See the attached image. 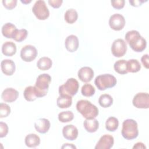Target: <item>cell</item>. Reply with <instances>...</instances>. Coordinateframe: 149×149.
<instances>
[{"mask_svg": "<svg viewBox=\"0 0 149 149\" xmlns=\"http://www.w3.org/2000/svg\"><path fill=\"white\" fill-rule=\"evenodd\" d=\"M17 2V1L16 0H3L2 1V3L6 9L12 10L16 7Z\"/></svg>", "mask_w": 149, "mask_h": 149, "instance_id": "e575fe53", "label": "cell"}, {"mask_svg": "<svg viewBox=\"0 0 149 149\" xmlns=\"http://www.w3.org/2000/svg\"><path fill=\"white\" fill-rule=\"evenodd\" d=\"M19 96V92L13 88H5L1 94L2 99L6 102H12L16 101Z\"/></svg>", "mask_w": 149, "mask_h": 149, "instance_id": "2e32d148", "label": "cell"}, {"mask_svg": "<svg viewBox=\"0 0 149 149\" xmlns=\"http://www.w3.org/2000/svg\"><path fill=\"white\" fill-rule=\"evenodd\" d=\"M79 88L78 81L74 78H69L62 85L59 87V95H68L71 97L76 94Z\"/></svg>", "mask_w": 149, "mask_h": 149, "instance_id": "8992f818", "label": "cell"}, {"mask_svg": "<svg viewBox=\"0 0 149 149\" xmlns=\"http://www.w3.org/2000/svg\"><path fill=\"white\" fill-rule=\"evenodd\" d=\"M110 27L115 31H120L125 25V19L123 15L119 13H115L111 16L109 20Z\"/></svg>", "mask_w": 149, "mask_h": 149, "instance_id": "8fae6325", "label": "cell"}, {"mask_svg": "<svg viewBox=\"0 0 149 149\" xmlns=\"http://www.w3.org/2000/svg\"><path fill=\"white\" fill-rule=\"evenodd\" d=\"M84 127L89 133L95 132L99 127V122L95 119H86L83 123Z\"/></svg>", "mask_w": 149, "mask_h": 149, "instance_id": "7402d4cb", "label": "cell"}, {"mask_svg": "<svg viewBox=\"0 0 149 149\" xmlns=\"http://www.w3.org/2000/svg\"><path fill=\"white\" fill-rule=\"evenodd\" d=\"M16 27L11 23H6L2 27V34L7 38H12Z\"/></svg>", "mask_w": 149, "mask_h": 149, "instance_id": "603a6c76", "label": "cell"}, {"mask_svg": "<svg viewBox=\"0 0 149 149\" xmlns=\"http://www.w3.org/2000/svg\"><path fill=\"white\" fill-rule=\"evenodd\" d=\"M10 113V107L5 103L0 104V118H5L8 116Z\"/></svg>", "mask_w": 149, "mask_h": 149, "instance_id": "836d02e7", "label": "cell"}, {"mask_svg": "<svg viewBox=\"0 0 149 149\" xmlns=\"http://www.w3.org/2000/svg\"><path fill=\"white\" fill-rule=\"evenodd\" d=\"M94 75L93 70L88 66H84L80 68L77 73L79 79L83 82L87 83L90 81Z\"/></svg>", "mask_w": 149, "mask_h": 149, "instance_id": "4fadbf2b", "label": "cell"}, {"mask_svg": "<svg viewBox=\"0 0 149 149\" xmlns=\"http://www.w3.org/2000/svg\"><path fill=\"white\" fill-rule=\"evenodd\" d=\"M79 40L76 36L72 34L66 37L65 41L66 49L70 52H75L79 47Z\"/></svg>", "mask_w": 149, "mask_h": 149, "instance_id": "9a60e30c", "label": "cell"}, {"mask_svg": "<svg viewBox=\"0 0 149 149\" xmlns=\"http://www.w3.org/2000/svg\"><path fill=\"white\" fill-rule=\"evenodd\" d=\"M51 126L50 122L46 118H40L34 123L36 130L40 133L44 134L48 132Z\"/></svg>", "mask_w": 149, "mask_h": 149, "instance_id": "ac0fdd59", "label": "cell"}, {"mask_svg": "<svg viewBox=\"0 0 149 149\" xmlns=\"http://www.w3.org/2000/svg\"><path fill=\"white\" fill-rule=\"evenodd\" d=\"M38 54L36 48L31 45L24 46L20 51V57L23 61L30 62L34 60Z\"/></svg>", "mask_w": 149, "mask_h": 149, "instance_id": "9c48e42d", "label": "cell"}, {"mask_svg": "<svg viewBox=\"0 0 149 149\" xmlns=\"http://www.w3.org/2000/svg\"><path fill=\"white\" fill-rule=\"evenodd\" d=\"M141 61L144 66V68L146 69H148L149 65H148V54H144L142 56L141 58Z\"/></svg>", "mask_w": 149, "mask_h": 149, "instance_id": "f35d334b", "label": "cell"}, {"mask_svg": "<svg viewBox=\"0 0 149 149\" xmlns=\"http://www.w3.org/2000/svg\"><path fill=\"white\" fill-rule=\"evenodd\" d=\"M76 148V146L73 145L72 144H69V143H65L63 144V146L62 147V148Z\"/></svg>", "mask_w": 149, "mask_h": 149, "instance_id": "b9f144b4", "label": "cell"}, {"mask_svg": "<svg viewBox=\"0 0 149 149\" xmlns=\"http://www.w3.org/2000/svg\"><path fill=\"white\" fill-rule=\"evenodd\" d=\"M114 143L113 137L110 134L102 136L96 146L95 149H110L113 147Z\"/></svg>", "mask_w": 149, "mask_h": 149, "instance_id": "7c38bea8", "label": "cell"}, {"mask_svg": "<svg viewBox=\"0 0 149 149\" xmlns=\"http://www.w3.org/2000/svg\"><path fill=\"white\" fill-rule=\"evenodd\" d=\"M16 45L12 41L5 42L2 46V54L7 56H12L16 52Z\"/></svg>", "mask_w": 149, "mask_h": 149, "instance_id": "d6986e66", "label": "cell"}, {"mask_svg": "<svg viewBox=\"0 0 149 149\" xmlns=\"http://www.w3.org/2000/svg\"><path fill=\"white\" fill-rule=\"evenodd\" d=\"M58 119L61 122L66 123L72 121L74 118V114L70 111H63L58 114Z\"/></svg>", "mask_w": 149, "mask_h": 149, "instance_id": "4dcf8cb0", "label": "cell"}, {"mask_svg": "<svg viewBox=\"0 0 149 149\" xmlns=\"http://www.w3.org/2000/svg\"><path fill=\"white\" fill-rule=\"evenodd\" d=\"M113 68L116 72L120 74H125L128 73L127 70V61L125 59L117 61L114 63Z\"/></svg>", "mask_w": 149, "mask_h": 149, "instance_id": "d4e9b609", "label": "cell"}, {"mask_svg": "<svg viewBox=\"0 0 149 149\" xmlns=\"http://www.w3.org/2000/svg\"><path fill=\"white\" fill-rule=\"evenodd\" d=\"M125 40L130 48L135 52L143 51L147 47V41L139 33L138 31L131 30L125 34Z\"/></svg>", "mask_w": 149, "mask_h": 149, "instance_id": "6da1fadb", "label": "cell"}, {"mask_svg": "<svg viewBox=\"0 0 149 149\" xmlns=\"http://www.w3.org/2000/svg\"><path fill=\"white\" fill-rule=\"evenodd\" d=\"M121 133L123 138L126 140H133L139 135L138 125L136 120L127 119L123 121Z\"/></svg>", "mask_w": 149, "mask_h": 149, "instance_id": "3957f363", "label": "cell"}, {"mask_svg": "<svg viewBox=\"0 0 149 149\" xmlns=\"http://www.w3.org/2000/svg\"><path fill=\"white\" fill-rule=\"evenodd\" d=\"M32 12L36 17L40 20H45L49 16V11L43 0L36 1L32 8Z\"/></svg>", "mask_w": 149, "mask_h": 149, "instance_id": "52a82bcc", "label": "cell"}, {"mask_svg": "<svg viewBox=\"0 0 149 149\" xmlns=\"http://www.w3.org/2000/svg\"><path fill=\"white\" fill-rule=\"evenodd\" d=\"M24 98L27 101H33L37 98L34 86H28L26 87L23 92Z\"/></svg>", "mask_w": 149, "mask_h": 149, "instance_id": "484cf974", "label": "cell"}, {"mask_svg": "<svg viewBox=\"0 0 149 149\" xmlns=\"http://www.w3.org/2000/svg\"><path fill=\"white\" fill-rule=\"evenodd\" d=\"M147 0L146 1H144V0H130L129 1V3H130V5L133 6H135V7H137L139 6H141V4L145 2H147Z\"/></svg>", "mask_w": 149, "mask_h": 149, "instance_id": "ab89813d", "label": "cell"}, {"mask_svg": "<svg viewBox=\"0 0 149 149\" xmlns=\"http://www.w3.org/2000/svg\"><path fill=\"white\" fill-rule=\"evenodd\" d=\"M116 77L111 74H100L97 76L94 80L95 85L101 91L113 87L116 85Z\"/></svg>", "mask_w": 149, "mask_h": 149, "instance_id": "5b68a950", "label": "cell"}, {"mask_svg": "<svg viewBox=\"0 0 149 149\" xmlns=\"http://www.w3.org/2000/svg\"><path fill=\"white\" fill-rule=\"evenodd\" d=\"M111 5L113 8L116 9H121L125 6V0H115L111 1Z\"/></svg>", "mask_w": 149, "mask_h": 149, "instance_id": "8d00e7d4", "label": "cell"}, {"mask_svg": "<svg viewBox=\"0 0 149 149\" xmlns=\"http://www.w3.org/2000/svg\"><path fill=\"white\" fill-rule=\"evenodd\" d=\"M132 102L137 108L148 109L149 107V94L147 93H139L134 96Z\"/></svg>", "mask_w": 149, "mask_h": 149, "instance_id": "30bf717a", "label": "cell"}, {"mask_svg": "<svg viewBox=\"0 0 149 149\" xmlns=\"http://www.w3.org/2000/svg\"><path fill=\"white\" fill-rule=\"evenodd\" d=\"M31 2V1H21V2L23 3H24V4H27V3H30Z\"/></svg>", "mask_w": 149, "mask_h": 149, "instance_id": "7bdbcfd3", "label": "cell"}, {"mask_svg": "<svg viewBox=\"0 0 149 149\" xmlns=\"http://www.w3.org/2000/svg\"><path fill=\"white\" fill-rule=\"evenodd\" d=\"M141 69V65L139 61L135 59H129L127 61V70L128 72L136 73Z\"/></svg>", "mask_w": 149, "mask_h": 149, "instance_id": "83f0119b", "label": "cell"}, {"mask_svg": "<svg viewBox=\"0 0 149 149\" xmlns=\"http://www.w3.org/2000/svg\"><path fill=\"white\" fill-rule=\"evenodd\" d=\"M119 121L115 117H109L105 122V128L109 132H115L118 128Z\"/></svg>", "mask_w": 149, "mask_h": 149, "instance_id": "f1b7e54d", "label": "cell"}, {"mask_svg": "<svg viewBox=\"0 0 149 149\" xmlns=\"http://www.w3.org/2000/svg\"><path fill=\"white\" fill-rule=\"evenodd\" d=\"M48 3L49 4V5L51 6H52L54 8H59L62 2L63 1L62 0H49L48 1Z\"/></svg>", "mask_w": 149, "mask_h": 149, "instance_id": "74e56055", "label": "cell"}, {"mask_svg": "<svg viewBox=\"0 0 149 149\" xmlns=\"http://www.w3.org/2000/svg\"><path fill=\"white\" fill-rule=\"evenodd\" d=\"M72 104V97L68 95H59L56 100V104L60 108H68Z\"/></svg>", "mask_w": 149, "mask_h": 149, "instance_id": "44dd1931", "label": "cell"}, {"mask_svg": "<svg viewBox=\"0 0 149 149\" xmlns=\"http://www.w3.org/2000/svg\"><path fill=\"white\" fill-rule=\"evenodd\" d=\"M78 130L73 125H67L62 129V134L64 138L67 140L73 141L77 139L78 136Z\"/></svg>", "mask_w": 149, "mask_h": 149, "instance_id": "5bb4252c", "label": "cell"}, {"mask_svg": "<svg viewBox=\"0 0 149 149\" xmlns=\"http://www.w3.org/2000/svg\"><path fill=\"white\" fill-rule=\"evenodd\" d=\"M78 18V13L74 9H69L67 10L64 15L65 20L69 24L74 23Z\"/></svg>", "mask_w": 149, "mask_h": 149, "instance_id": "4316f807", "label": "cell"}, {"mask_svg": "<svg viewBox=\"0 0 149 149\" xmlns=\"http://www.w3.org/2000/svg\"><path fill=\"white\" fill-rule=\"evenodd\" d=\"M1 67L2 72L6 76H11L15 72V62L11 59H3L1 61Z\"/></svg>", "mask_w": 149, "mask_h": 149, "instance_id": "e0dca14e", "label": "cell"}, {"mask_svg": "<svg viewBox=\"0 0 149 149\" xmlns=\"http://www.w3.org/2000/svg\"><path fill=\"white\" fill-rule=\"evenodd\" d=\"M51 81V77L47 73L41 74L37 77L34 86L37 98L44 97L47 94Z\"/></svg>", "mask_w": 149, "mask_h": 149, "instance_id": "277c9868", "label": "cell"}, {"mask_svg": "<svg viewBox=\"0 0 149 149\" xmlns=\"http://www.w3.org/2000/svg\"><path fill=\"white\" fill-rule=\"evenodd\" d=\"M27 34H28V32L27 30L24 29H22L20 30L16 29L14 33L12 38L16 41L20 42L24 41L27 38Z\"/></svg>", "mask_w": 149, "mask_h": 149, "instance_id": "1f68e13d", "label": "cell"}, {"mask_svg": "<svg viewBox=\"0 0 149 149\" xmlns=\"http://www.w3.org/2000/svg\"><path fill=\"white\" fill-rule=\"evenodd\" d=\"M126 51V43L123 39L118 38L113 41L111 46V52L114 56L122 57L125 55Z\"/></svg>", "mask_w": 149, "mask_h": 149, "instance_id": "ba28073f", "label": "cell"}, {"mask_svg": "<svg viewBox=\"0 0 149 149\" xmlns=\"http://www.w3.org/2000/svg\"><path fill=\"white\" fill-rule=\"evenodd\" d=\"M95 92L94 87L90 84H84L81 88V94L85 97H91L95 94Z\"/></svg>", "mask_w": 149, "mask_h": 149, "instance_id": "d6a6232c", "label": "cell"}, {"mask_svg": "<svg viewBox=\"0 0 149 149\" xmlns=\"http://www.w3.org/2000/svg\"><path fill=\"white\" fill-rule=\"evenodd\" d=\"M24 142L27 147L34 148L40 145V138L38 135L34 133H30L26 136Z\"/></svg>", "mask_w": 149, "mask_h": 149, "instance_id": "ffe728a7", "label": "cell"}, {"mask_svg": "<svg viewBox=\"0 0 149 149\" xmlns=\"http://www.w3.org/2000/svg\"><path fill=\"white\" fill-rule=\"evenodd\" d=\"M98 103L101 107L106 108L109 107L113 104V98L108 94H104L100 96Z\"/></svg>", "mask_w": 149, "mask_h": 149, "instance_id": "f546056e", "label": "cell"}, {"mask_svg": "<svg viewBox=\"0 0 149 149\" xmlns=\"http://www.w3.org/2000/svg\"><path fill=\"white\" fill-rule=\"evenodd\" d=\"M76 109L86 119L95 118L99 113L98 108L86 100L78 101L76 104Z\"/></svg>", "mask_w": 149, "mask_h": 149, "instance_id": "7a4b0ae2", "label": "cell"}, {"mask_svg": "<svg viewBox=\"0 0 149 149\" xmlns=\"http://www.w3.org/2000/svg\"><path fill=\"white\" fill-rule=\"evenodd\" d=\"M52 65V60L46 56L40 58L37 62V68L41 70H47L49 69Z\"/></svg>", "mask_w": 149, "mask_h": 149, "instance_id": "cb8c5ba5", "label": "cell"}, {"mask_svg": "<svg viewBox=\"0 0 149 149\" xmlns=\"http://www.w3.org/2000/svg\"><path fill=\"white\" fill-rule=\"evenodd\" d=\"M146 146L144 144L141 142H138L136 143L134 146L133 147V148H146Z\"/></svg>", "mask_w": 149, "mask_h": 149, "instance_id": "60d3db41", "label": "cell"}, {"mask_svg": "<svg viewBox=\"0 0 149 149\" xmlns=\"http://www.w3.org/2000/svg\"><path fill=\"white\" fill-rule=\"evenodd\" d=\"M8 133V126L6 123L0 122V137H5Z\"/></svg>", "mask_w": 149, "mask_h": 149, "instance_id": "d590c367", "label": "cell"}]
</instances>
